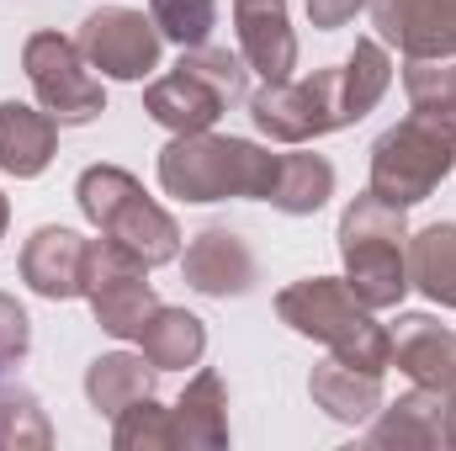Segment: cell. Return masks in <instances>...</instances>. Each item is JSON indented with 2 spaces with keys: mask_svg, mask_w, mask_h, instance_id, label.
Segmentation results:
<instances>
[{
  "mask_svg": "<svg viewBox=\"0 0 456 451\" xmlns=\"http://www.w3.org/2000/svg\"><path fill=\"white\" fill-rule=\"evenodd\" d=\"M86 303L112 340H138L149 314L159 308V292L149 282V266L102 234L86 250Z\"/></svg>",
  "mask_w": 456,
  "mask_h": 451,
  "instance_id": "9",
  "label": "cell"
},
{
  "mask_svg": "<svg viewBox=\"0 0 456 451\" xmlns=\"http://www.w3.org/2000/svg\"><path fill=\"white\" fill-rule=\"evenodd\" d=\"M335 197V165L324 154H281L276 165V186H271V208L287 218H314L324 202Z\"/></svg>",
  "mask_w": 456,
  "mask_h": 451,
  "instance_id": "23",
  "label": "cell"
},
{
  "mask_svg": "<svg viewBox=\"0 0 456 451\" xmlns=\"http://www.w3.org/2000/svg\"><path fill=\"white\" fill-rule=\"evenodd\" d=\"M308 398L335 425H371V414L382 409V372H366V366L330 356L308 372Z\"/></svg>",
  "mask_w": 456,
  "mask_h": 451,
  "instance_id": "17",
  "label": "cell"
},
{
  "mask_svg": "<svg viewBox=\"0 0 456 451\" xmlns=\"http://www.w3.org/2000/svg\"><path fill=\"white\" fill-rule=\"evenodd\" d=\"M149 16L175 48H202L218 32V0H149Z\"/></svg>",
  "mask_w": 456,
  "mask_h": 451,
  "instance_id": "27",
  "label": "cell"
},
{
  "mask_svg": "<svg viewBox=\"0 0 456 451\" xmlns=\"http://www.w3.org/2000/svg\"><path fill=\"white\" fill-rule=\"evenodd\" d=\"M233 32H239V59L260 86L292 80L297 70V32L287 0H233Z\"/></svg>",
  "mask_w": 456,
  "mask_h": 451,
  "instance_id": "14",
  "label": "cell"
},
{
  "mask_svg": "<svg viewBox=\"0 0 456 451\" xmlns=\"http://www.w3.org/2000/svg\"><path fill=\"white\" fill-rule=\"evenodd\" d=\"M175 447L186 451H224L228 447V388L213 366H202L186 393L175 398Z\"/></svg>",
  "mask_w": 456,
  "mask_h": 451,
  "instance_id": "19",
  "label": "cell"
},
{
  "mask_svg": "<svg viewBox=\"0 0 456 451\" xmlns=\"http://www.w3.org/2000/svg\"><path fill=\"white\" fill-rule=\"evenodd\" d=\"M403 96L414 112L456 117V59H409L403 64Z\"/></svg>",
  "mask_w": 456,
  "mask_h": 451,
  "instance_id": "28",
  "label": "cell"
},
{
  "mask_svg": "<svg viewBox=\"0 0 456 451\" xmlns=\"http://www.w3.org/2000/svg\"><path fill=\"white\" fill-rule=\"evenodd\" d=\"M5 228H11V202L0 197V239H5Z\"/></svg>",
  "mask_w": 456,
  "mask_h": 451,
  "instance_id": "32",
  "label": "cell"
},
{
  "mask_svg": "<svg viewBox=\"0 0 456 451\" xmlns=\"http://www.w3.org/2000/svg\"><path fill=\"white\" fill-rule=\"evenodd\" d=\"M366 5H371V0H303L308 27H319V32H340V27H350Z\"/></svg>",
  "mask_w": 456,
  "mask_h": 451,
  "instance_id": "30",
  "label": "cell"
},
{
  "mask_svg": "<svg viewBox=\"0 0 456 451\" xmlns=\"http://www.w3.org/2000/svg\"><path fill=\"white\" fill-rule=\"evenodd\" d=\"M239 102H249V64L213 43L181 48V64L143 91V112L165 133H208Z\"/></svg>",
  "mask_w": 456,
  "mask_h": 451,
  "instance_id": "5",
  "label": "cell"
},
{
  "mask_svg": "<svg viewBox=\"0 0 456 451\" xmlns=\"http://www.w3.org/2000/svg\"><path fill=\"white\" fill-rule=\"evenodd\" d=\"M53 425L32 388H0V451H48Z\"/></svg>",
  "mask_w": 456,
  "mask_h": 451,
  "instance_id": "25",
  "label": "cell"
},
{
  "mask_svg": "<svg viewBox=\"0 0 456 451\" xmlns=\"http://www.w3.org/2000/svg\"><path fill=\"white\" fill-rule=\"evenodd\" d=\"M181 276L191 292L213 298V303H228V298H249L260 287V260L255 250L244 244V234L228 224H208L202 234L186 239L181 250Z\"/></svg>",
  "mask_w": 456,
  "mask_h": 451,
  "instance_id": "11",
  "label": "cell"
},
{
  "mask_svg": "<svg viewBox=\"0 0 456 451\" xmlns=\"http://www.w3.org/2000/svg\"><path fill=\"white\" fill-rule=\"evenodd\" d=\"M86 250H91L86 234L64 224H43L21 244L16 271H21L27 292H37L48 303H69V298H86Z\"/></svg>",
  "mask_w": 456,
  "mask_h": 451,
  "instance_id": "13",
  "label": "cell"
},
{
  "mask_svg": "<svg viewBox=\"0 0 456 451\" xmlns=\"http://www.w3.org/2000/svg\"><path fill=\"white\" fill-rule=\"evenodd\" d=\"M80 53L91 59V70H102V80H122V86H138L159 70V53H165V37L154 27V16L133 11V5H102L80 21L75 32Z\"/></svg>",
  "mask_w": 456,
  "mask_h": 451,
  "instance_id": "10",
  "label": "cell"
},
{
  "mask_svg": "<svg viewBox=\"0 0 456 451\" xmlns=\"http://www.w3.org/2000/svg\"><path fill=\"white\" fill-rule=\"evenodd\" d=\"M138 350L159 366V372H186V366H202L208 356V324L191 314V308H170L159 303L138 335Z\"/></svg>",
  "mask_w": 456,
  "mask_h": 451,
  "instance_id": "21",
  "label": "cell"
},
{
  "mask_svg": "<svg viewBox=\"0 0 456 451\" xmlns=\"http://www.w3.org/2000/svg\"><path fill=\"white\" fill-rule=\"evenodd\" d=\"M75 202H80L86 224L96 228V234H107V239H117L122 250H133L149 271L181 260V250H186L181 224L122 165H86L80 181H75Z\"/></svg>",
  "mask_w": 456,
  "mask_h": 451,
  "instance_id": "3",
  "label": "cell"
},
{
  "mask_svg": "<svg viewBox=\"0 0 456 451\" xmlns=\"http://www.w3.org/2000/svg\"><path fill=\"white\" fill-rule=\"evenodd\" d=\"M154 382H159V366L138 350H107V356H96L91 366H86V398H91V409L96 414H107L117 420L127 404H138V398H149L154 393Z\"/></svg>",
  "mask_w": 456,
  "mask_h": 451,
  "instance_id": "20",
  "label": "cell"
},
{
  "mask_svg": "<svg viewBox=\"0 0 456 451\" xmlns=\"http://www.w3.org/2000/svg\"><path fill=\"white\" fill-rule=\"evenodd\" d=\"M27 350H32V319H27V308L11 292H0V377L11 366H21Z\"/></svg>",
  "mask_w": 456,
  "mask_h": 451,
  "instance_id": "29",
  "label": "cell"
},
{
  "mask_svg": "<svg viewBox=\"0 0 456 451\" xmlns=\"http://www.w3.org/2000/svg\"><path fill=\"white\" fill-rule=\"evenodd\" d=\"M456 170V117L409 112L371 144V176L366 192H377L393 208H419L436 197V186Z\"/></svg>",
  "mask_w": 456,
  "mask_h": 451,
  "instance_id": "6",
  "label": "cell"
},
{
  "mask_svg": "<svg viewBox=\"0 0 456 451\" xmlns=\"http://www.w3.org/2000/svg\"><path fill=\"white\" fill-rule=\"evenodd\" d=\"M340 266L350 292L366 308H398L409 298V218L403 208L382 202L377 192H361L340 213Z\"/></svg>",
  "mask_w": 456,
  "mask_h": 451,
  "instance_id": "4",
  "label": "cell"
},
{
  "mask_svg": "<svg viewBox=\"0 0 456 451\" xmlns=\"http://www.w3.org/2000/svg\"><path fill=\"white\" fill-rule=\"evenodd\" d=\"M366 447H446V393L414 388L398 404H382L371 414Z\"/></svg>",
  "mask_w": 456,
  "mask_h": 451,
  "instance_id": "18",
  "label": "cell"
},
{
  "mask_svg": "<svg viewBox=\"0 0 456 451\" xmlns=\"http://www.w3.org/2000/svg\"><path fill=\"white\" fill-rule=\"evenodd\" d=\"M276 319L303 340L330 345L350 366L387 372L393 366V330L377 324V308H366L345 276H303L276 292Z\"/></svg>",
  "mask_w": 456,
  "mask_h": 451,
  "instance_id": "2",
  "label": "cell"
},
{
  "mask_svg": "<svg viewBox=\"0 0 456 451\" xmlns=\"http://www.w3.org/2000/svg\"><path fill=\"white\" fill-rule=\"evenodd\" d=\"M393 366L414 388H441L456 372V330H446L436 314H398L393 324Z\"/></svg>",
  "mask_w": 456,
  "mask_h": 451,
  "instance_id": "15",
  "label": "cell"
},
{
  "mask_svg": "<svg viewBox=\"0 0 456 451\" xmlns=\"http://www.w3.org/2000/svg\"><path fill=\"white\" fill-rule=\"evenodd\" d=\"M446 447H456V372L446 382Z\"/></svg>",
  "mask_w": 456,
  "mask_h": 451,
  "instance_id": "31",
  "label": "cell"
},
{
  "mask_svg": "<svg viewBox=\"0 0 456 451\" xmlns=\"http://www.w3.org/2000/svg\"><path fill=\"white\" fill-rule=\"evenodd\" d=\"M393 86V53L382 37H355V48L345 53L340 64V96L350 122H361L366 112H377V102L387 96Z\"/></svg>",
  "mask_w": 456,
  "mask_h": 451,
  "instance_id": "24",
  "label": "cell"
},
{
  "mask_svg": "<svg viewBox=\"0 0 456 451\" xmlns=\"http://www.w3.org/2000/svg\"><path fill=\"white\" fill-rule=\"evenodd\" d=\"M249 122L260 138L271 144H314L324 133L350 127L340 96V64L335 70H314L308 80H271L260 91H249Z\"/></svg>",
  "mask_w": 456,
  "mask_h": 451,
  "instance_id": "8",
  "label": "cell"
},
{
  "mask_svg": "<svg viewBox=\"0 0 456 451\" xmlns=\"http://www.w3.org/2000/svg\"><path fill=\"white\" fill-rule=\"evenodd\" d=\"M371 27L403 59H456V0H371Z\"/></svg>",
  "mask_w": 456,
  "mask_h": 451,
  "instance_id": "12",
  "label": "cell"
},
{
  "mask_svg": "<svg viewBox=\"0 0 456 451\" xmlns=\"http://www.w3.org/2000/svg\"><path fill=\"white\" fill-rule=\"evenodd\" d=\"M21 70L32 80V96L43 112L59 117V127H86L107 112V86L91 70V59L80 53L75 37L43 27L21 43Z\"/></svg>",
  "mask_w": 456,
  "mask_h": 451,
  "instance_id": "7",
  "label": "cell"
},
{
  "mask_svg": "<svg viewBox=\"0 0 456 451\" xmlns=\"http://www.w3.org/2000/svg\"><path fill=\"white\" fill-rule=\"evenodd\" d=\"M281 154L233 133H170L159 149V186L175 202H265Z\"/></svg>",
  "mask_w": 456,
  "mask_h": 451,
  "instance_id": "1",
  "label": "cell"
},
{
  "mask_svg": "<svg viewBox=\"0 0 456 451\" xmlns=\"http://www.w3.org/2000/svg\"><path fill=\"white\" fill-rule=\"evenodd\" d=\"M409 287H419L436 308H456V224L409 234Z\"/></svg>",
  "mask_w": 456,
  "mask_h": 451,
  "instance_id": "22",
  "label": "cell"
},
{
  "mask_svg": "<svg viewBox=\"0 0 456 451\" xmlns=\"http://www.w3.org/2000/svg\"><path fill=\"white\" fill-rule=\"evenodd\" d=\"M59 154V117L27 102H0V176L37 181Z\"/></svg>",
  "mask_w": 456,
  "mask_h": 451,
  "instance_id": "16",
  "label": "cell"
},
{
  "mask_svg": "<svg viewBox=\"0 0 456 451\" xmlns=\"http://www.w3.org/2000/svg\"><path fill=\"white\" fill-rule=\"evenodd\" d=\"M112 447L117 451H175V414L154 393L127 404L112 420Z\"/></svg>",
  "mask_w": 456,
  "mask_h": 451,
  "instance_id": "26",
  "label": "cell"
}]
</instances>
